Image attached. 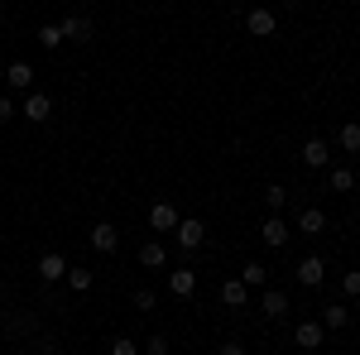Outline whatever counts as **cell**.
<instances>
[{
	"label": "cell",
	"mask_w": 360,
	"mask_h": 355,
	"mask_svg": "<svg viewBox=\"0 0 360 355\" xmlns=\"http://www.w3.org/2000/svg\"><path fill=\"white\" fill-rule=\"evenodd\" d=\"M322 278H327V269H322V259H317V254L298 259V283H303V288H322Z\"/></svg>",
	"instance_id": "obj_5"
},
{
	"label": "cell",
	"mask_w": 360,
	"mask_h": 355,
	"mask_svg": "<svg viewBox=\"0 0 360 355\" xmlns=\"http://www.w3.org/2000/svg\"><path fill=\"white\" fill-rule=\"evenodd\" d=\"M327 188L332 192H351L356 188V173H351V168H332V173H327Z\"/></svg>",
	"instance_id": "obj_18"
},
{
	"label": "cell",
	"mask_w": 360,
	"mask_h": 355,
	"mask_svg": "<svg viewBox=\"0 0 360 355\" xmlns=\"http://www.w3.org/2000/svg\"><path fill=\"white\" fill-rule=\"evenodd\" d=\"M322 327H327V331H341V327H346V307H341V302H332V307L322 312Z\"/></svg>",
	"instance_id": "obj_20"
},
{
	"label": "cell",
	"mask_w": 360,
	"mask_h": 355,
	"mask_svg": "<svg viewBox=\"0 0 360 355\" xmlns=\"http://www.w3.org/2000/svg\"><path fill=\"white\" fill-rule=\"evenodd\" d=\"M111 355H139V346L130 341V336H115V341H111Z\"/></svg>",
	"instance_id": "obj_25"
},
{
	"label": "cell",
	"mask_w": 360,
	"mask_h": 355,
	"mask_svg": "<svg viewBox=\"0 0 360 355\" xmlns=\"http://www.w3.org/2000/svg\"><path fill=\"white\" fill-rule=\"evenodd\" d=\"M202 240H207V226H202L197 217H183V221H178V245H183V250H197Z\"/></svg>",
	"instance_id": "obj_2"
},
{
	"label": "cell",
	"mask_w": 360,
	"mask_h": 355,
	"mask_svg": "<svg viewBox=\"0 0 360 355\" xmlns=\"http://www.w3.org/2000/svg\"><path fill=\"white\" fill-rule=\"evenodd\" d=\"M327 159H332V144H327V139H307L303 144V164L307 168H327Z\"/></svg>",
	"instance_id": "obj_9"
},
{
	"label": "cell",
	"mask_w": 360,
	"mask_h": 355,
	"mask_svg": "<svg viewBox=\"0 0 360 355\" xmlns=\"http://www.w3.org/2000/svg\"><path fill=\"white\" fill-rule=\"evenodd\" d=\"M154 302H159V293H154V288H139V293H135V307H139V312H154Z\"/></svg>",
	"instance_id": "obj_24"
},
{
	"label": "cell",
	"mask_w": 360,
	"mask_h": 355,
	"mask_svg": "<svg viewBox=\"0 0 360 355\" xmlns=\"http://www.w3.org/2000/svg\"><path fill=\"white\" fill-rule=\"evenodd\" d=\"M139 264H144V269H164V264H168V250L159 245V240H149V245L139 250Z\"/></svg>",
	"instance_id": "obj_16"
},
{
	"label": "cell",
	"mask_w": 360,
	"mask_h": 355,
	"mask_svg": "<svg viewBox=\"0 0 360 355\" xmlns=\"http://www.w3.org/2000/svg\"><path fill=\"white\" fill-rule=\"evenodd\" d=\"M178 207H173V202H154V207H149V226H154V231H178Z\"/></svg>",
	"instance_id": "obj_3"
},
{
	"label": "cell",
	"mask_w": 360,
	"mask_h": 355,
	"mask_svg": "<svg viewBox=\"0 0 360 355\" xmlns=\"http://www.w3.org/2000/svg\"><path fill=\"white\" fill-rule=\"evenodd\" d=\"M10 355H29V351H10Z\"/></svg>",
	"instance_id": "obj_31"
},
{
	"label": "cell",
	"mask_w": 360,
	"mask_h": 355,
	"mask_svg": "<svg viewBox=\"0 0 360 355\" xmlns=\"http://www.w3.org/2000/svg\"><path fill=\"white\" fill-rule=\"evenodd\" d=\"M221 355H245V346H240V341H226V346H221Z\"/></svg>",
	"instance_id": "obj_30"
},
{
	"label": "cell",
	"mask_w": 360,
	"mask_h": 355,
	"mask_svg": "<svg viewBox=\"0 0 360 355\" xmlns=\"http://www.w3.org/2000/svg\"><path fill=\"white\" fill-rule=\"evenodd\" d=\"M245 29L255 34V39H269L278 25H274V15H269V10H250V15H245Z\"/></svg>",
	"instance_id": "obj_10"
},
{
	"label": "cell",
	"mask_w": 360,
	"mask_h": 355,
	"mask_svg": "<svg viewBox=\"0 0 360 355\" xmlns=\"http://www.w3.org/2000/svg\"><path fill=\"white\" fill-rule=\"evenodd\" d=\"M144 351H149V355H168V341H164V336H149Z\"/></svg>",
	"instance_id": "obj_27"
},
{
	"label": "cell",
	"mask_w": 360,
	"mask_h": 355,
	"mask_svg": "<svg viewBox=\"0 0 360 355\" xmlns=\"http://www.w3.org/2000/svg\"><path fill=\"white\" fill-rule=\"evenodd\" d=\"M5 82L15 86V91H29V86H34V67H29V63H10V67H5Z\"/></svg>",
	"instance_id": "obj_12"
},
{
	"label": "cell",
	"mask_w": 360,
	"mask_h": 355,
	"mask_svg": "<svg viewBox=\"0 0 360 355\" xmlns=\"http://www.w3.org/2000/svg\"><path fill=\"white\" fill-rule=\"evenodd\" d=\"M39 44H44V49H58V44H63V29H58V25H44V29H39Z\"/></svg>",
	"instance_id": "obj_23"
},
{
	"label": "cell",
	"mask_w": 360,
	"mask_h": 355,
	"mask_svg": "<svg viewBox=\"0 0 360 355\" xmlns=\"http://www.w3.org/2000/svg\"><path fill=\"white\" fill-rule=\"evenodd\" d=\"M226 5H240V0H226Z\"/></svg>",
	"instance_id": "obj_32"
},
{
	"label": "cell",
	"mask_w": 360,
	"mask_h": 355,
	"mask_svg": "<svg viewBox=\"0 0 360 355\" xmlns=\"http://www.w3.org/2000/svg\"><path fill=\"white\" fill-rule=\"evenodd\" d=\"M293 226H298L303 235H322V231H327V212H317V207H307V212H303L298 221H293Z\"/></svg>",
	"instance_id": "obj_13"
},
{
	"label": "cell",
	"mask_w": 360,
	"mask_h": 355,
	"mask_svg": "<svg viewBox=\"0 0 360 355\" xmlns=\"http://www.w3.org/2000/svg\"><path fill=\"white\" fill-rule=\"evenodd\" d=\"M58 29H63V39H72V44H86V39H91V20H86V15H68Z\"/></svg>",
	"instance_id": "obj_8"
},
{
	"label": "cell",
	"mask_w": 360,
	"mask_h": 355,
	"mask_svg": "<svg viewBox=\"0 0 360 355\" xmlns=\"http://www.w3.org/2000/svg\"><path fill=\"white\" fill-rule=\"evenodd\" d=\"M10 115H15V101H10V96H0V120H10Z\"/></svg>",
	"instance_id": "obj_28"
},
{
	"label": "cell",
	"mask_w": 360,
	"mask_h": 355,
	"mask_svg": "<svg viewBox=\"0 0 360 355\" xmlns=\"http://www.w3.org/2000/svg\"><path fill=\"white\" fill-rule=\"evenodd\" d=\"M322 336H327L322 322H298V331H293V341H298L303 351H317V346H322Z\"/></svg>",
	"instance_id": "obj_7"
},
{
	"label": "cell",
	"mask_w": 360,
	"mask_h": 355,
	"mask_svg": "<svg viewBox=\"0 0 360 355\" xmlns=\"http://www.w3.org/2000/svg\"><path fill=\"white\" fill-rule=\"evenodd\" d=\"M68 288L72 293H86L91 288V269H68Z\"/></svg>",
	"instance_id": "obj_21"
},
{
	"label": "cell",
	"mask_w": 360,
	"mask_h": 355,
	"mask_svg": "<svg viewBox=\"0 0 360 355\" xmlns=\"http://www.w3.org/2000/svg\"><path fill=\"white\" fill-rule=\"evenodd\" d=\"M264 202H269V212H278V207L288 202V192H283V188H274V183H269V192H264Z\"/></svg>",
	"instance_id": "obj_26"
},
{
	"label": "cell",
	"mask_w": 360,
	"mask_h": 355,
	"mask_svg": "<svg viewBox=\"0 0 360 355\" xmlns=\"http://www.w3.org/2000/svg\"><path fill=\"white\" fill-rule=\"evenodd\" d=\"M259 235H264V245H269V250L288 245V221H283V217H274V212H269V217H264V226H259Z\"/></svg>",
	"instance_id": "obj_1"
},
{
	"label": "cell",
	"mask_w": 360,
	"mask_h": 355,
	"mask_svg": "<svg viewBox=\"0 0 360 355\" xmlns=\"http://www.w3.org/2000/svg\"><path fill=\"white\" fill-rule=\"evenodd\" d=\"M336 144L346 149V154H360V125L351 120V125H341V135H336Z\"/></svg>",
	"instance_id": "obj_19"
},
{
	"label": "cell",
	"mask_w": 360,
	"mask_h": 355,
	"mask_svg": "<svg viewBox=\"0 0 360 355\" xmlns=\"http://www.w3.org/2000/svg\"><path fill=\"white\" fill-rule=\"evenodd\" d=\"M20 110H25L29 120H34V125H39V120H49V110H53V101H49V96H44V91H29L25 101H20Z\"/></svg>",
	"instance_id": "obj_6"
},
{
	"label": "cell",
	"mask_w": 360,
	"mask_h": 355,
	"mask_svg": "<svg viewBox=\"0 0 360 355\" xmlns=\"http://www.w3.org/2000/svg\"><path fill=\"white\" fill-rule=\"evenodd\" d=\"M346 293H360V269H356V273H346Z\"/></svg>",
	"instance_id": "obj_29"
},
{
	"label": "cell",
	"mask_w": 360,
	"mask_h": 355,
	"mask_svg": "<svg viewBox=\"0 0 360 355\" xmlns=\"http://www.w3.org/2000/svg\"><path fill=\"white\" fill-rule=\"evenodd\" d=\"M264 278H269L264 264H245V278H240V283H245V288H264Z\"/></svg>",
	"instance_id": "obj_22"
},
{
	"label": "cell",
	"mask_w": 360,
	"mask_h": 355,
	"mask_svg": "<svg viewBox=\"0 0 360 355\" xmlns=\"http://www.w3.org/2000/svg\"><path fill=\"white\" fill-rule=\"evenodd\" d=\"M63 273H68V259H63V254H44V259H39V278H44V283H58Z\"/></svg>",
	"instance_id": "obj_14"
},
{
	"label": "cell",
	"mask_w": 360,
	"mask_h": 355,
	"mask_svg": "<svg viewBox=\"0 0 360 355\" xmlns=\"http://www.w3.org/2000/svg\"><path fill=\"white\" fill-rule=\"evenodd\" d=\"M168 288H173L178 298H193V288H197V273H193V269H173V273H168Z\"/></svg>",
	"instance_id": "obj_15"
},
{
	"label": "cell",
	"mask_w": 360,
	"mask_h": 355,
	"mask_svg": "<svg viewBox=\"0 0 360 355\" xmlns=\"http://www.w3.org/2000/svg\"><path fill=\"white\" fill-rule=\"evenodd\" d=\"M245 298H250V288L240 283V278H231V283H221V302H226V307H240Z\"/></svg>",
	"instance_id": "obj_17"
},
{
	"label": "cell",
	"mask_w": 360,
	"mask_h": 355,
	"mask_svg": "<svg viewBox=\"0 0 360 355\" xmlns=\"http://www.w3.org/2000/svg\"><path fill=\"white\" fill-rule=\"evenodd\" d=\"M259 307H264L269 322H283V317H288V293H274V288H269V293L259 298Z\"/></svg>",
	"instance_id": "obj_11"
},
{
	"label": "cell",
	"mask_w": 360,
	"mask_h": 355,
	"mask_svg": "<svg viewBox=\"0 0 360 355\" xmlns=\"http://www.w3.org/2000/svg\"><path fill=\"white\" fill-rule=\"evenodd\" d=\"M115 245H120V231H115L111 221H96V226H91V250H101V254H111Z\"/></svg>",
	"instance_id": "obj_4"
}]
</instances>
